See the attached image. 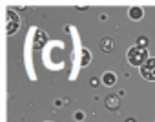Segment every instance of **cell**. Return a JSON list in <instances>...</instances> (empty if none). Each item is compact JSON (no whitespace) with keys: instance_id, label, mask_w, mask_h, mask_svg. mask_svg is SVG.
Returning <instances> with one entry per match:
<instances>
[{"instance_id":"1","label":"cell","mask_w":155,"mask_h":122,"mask_svg":"<svg viewBox=\"0 0 155 122\" xmlns=\"http://www.w3.org/2000/svg\"><path fill=\"white\" fill-rule=\"evenodd\" d=\"M150 58V53H148V47H139V46H131L126 53V60L130 66H135V68H140L146 60Z\"/></svg>"},{"instance_id":"2","label":"cell","mask_w":155,"mask_h":122,"mask_svg":"<svg viewBox=\"0 0 155 122\" xmlns=\"http://www.w3.org/2000/svg\"><path fill=\"white\" fill-rule=\"evenodd\" d=\"M18 29H20V17H18V13H15L13 8H8V13H6V33L11 37Z\"/></svg>"},{"instance_id":"3","label":"cell","mask_w":155,"mask_h":122,"mask_svg":"<svg viewBox=\"0 0 155 122\" xmlns=\"http://www.w3.org/2000/svg\"><path fill=\"white\" fill-rule=\"evenodd\" d=\"M139 73H140V77H142L144 80L153 82V80H155V58L150 56L146 62L139 68Z\"/></svg>"},{"instance_id":"4","label":"cell","mask_w":155,"mask_h":122,"mask_svg":"<svg viewBox=\"0 0 155 122\" xmlns=\"http://www.w3.org/2000/svg\"><path fill=\"white\" fill-rule=\"evenodd\" d=\"M48 40H49L48 33H46L44 29L37 27V29H35V37H33V49H37V51L44 49V47H46V42H48Z\"/></svg>"},{"instance_id":"5","label":"cell","mask_w":155,"mask_h":122,"mask_svg":"<svg viewBox=\"0 0 155 122\" xmlns=\"http://www.w3.org/2000/svg\"><path fill=\"white\" fill-rule=\"evenodd\" d=\"M104 106H106L108 109H111V111H117V109L120 108V97H119V95H108V97L104 98Z\"/></svg>"},{"instance_id":"6","label":"cell","mask_w":155,"mask_h":122,"mask_svg":"<svg viewBox=\"0 0 155 122\" xmlns=\"http://www.w3.org/2000/svg\"><path fill=\"white\" fill-rule=\"evenodd\" d=\"M99 47H101V51H104V53H111V51L115 49V42H113L111 37H104V38H101Z\"/></svg>"},{"instance_id":"7","label":"cell","mask_w":155,"mask_h":122,"mask_svg":"<svg viewBox=\"0 0 155 122\" xmlns=\"http://www.w3.org/2000/svg\"><path fill=\"white\" fill-rule=\"evenodd\" d=\"M101 80H102L104 86H115V82H117V75H115L113 71H104V75L101 77Z\"/></svg>"},{"instance_id":"8","label":"cell","mask_w":155,"mask_h":122,"mask_svg":"<svg viewBox=\"0 0 155 122\" xmlns=\"http://www.w3.org/2000/svg\"><path fill=\"white\" fill-rule=\"evenodd\" d=\"M128 17H130L131 20H142V17H144V11H142V8H139V6H133V8H130V11H128Z\"/></svg>"},{"instance_id":"9","label":"cell","mask_w":155,"mask_h":122,"mask_svg":"<svg viewBox=\"0 0 155 122\" xmlns=\"http://www.w3.org/2000/svg\"><path fill=\"white\" fill-rule=\"evenodd\" d=\"M82 56H84V58H82V62H81V66L84 68V66H88V62H90V60H91V53H90V51H88V49L84 47V49H82Z\"/></svg>"},{"instance_id":"10","label":"cell","mask_w":155,"mask_h":122,"mask_svg":"<svg viewBox=\"0 0 155 122\" xmlns=\"http://www.w3.org/2000/svg\"><path fill=\"white\" fill-rule=\"evenodd\" d=\"M148 44H150L148 37H139V38H137V44H135V46H139V47H148Z\"/></svg>"},{"instance_id":"11","label":"cell","mask_w":155,"mask_h":122,"mask_svg":"<svg viewBox=\"0 0 155 122\" xmlns=\"http://www.w3.org/2000/svg\"><path fill=\"white\" fill-rule=\"evenodd\" d=\"M75 118H77V120H84V113H82V111H77V113H75Z\"/></svg>"},{"instance_id":"12","label":"cell","mask_w":155,"mask_h":122,"mask_svg":"<svg viewBox=\"0 0 155 122\" xmlns=\"http://www.w3.org/2000/svg\"><path fill=\"white\" fill-rule=\"evenodd\" d=\"M124 122H137V120H135V118H126Z\"/></svg>"}]
</instances>
